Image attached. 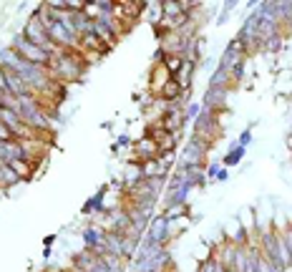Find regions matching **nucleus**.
Here are the masks:
<instances>
[{
	"mask_svg": "<svg viewBox=\"0 0 292 272\" xmlns=\"http://www.w3.org/2000/svg\"><path fill=\"white\" fill-rule=\"evenodd\" d=\"M88 68L86 58L81 51H66V48H56L51 53V63H48V76L56 83H76L84 78V71Z\"/></svg>",
	"mask_w": 292,
	"mask_h": 272,
	"instance_id": "obj_1",
	"label": "nucleus"
},
{
	"mask_svg": "<svg viewBox=\"0 0 292 272\" xmlns=\"http://www.w3.org/2000/svg\"><path fill=\"white\" fill-rule=\"evenodd\" d=\"M10 48L18 51V53L28 60V63H35V66H40V68H48V63H51V53L43 51V48H38L35 43H30L23 33H15V35H13Z\"/></svg>",
	"mask_w": 292,
	"mask_h": 272,
	"instance_id": "obj_2",
	"label": "nucleus"
},
{
	"mask_svg": "<svg viewBox=\"0 0 292 272\" xmlns=\"http://www.w3.org/2000/svg\"><path fill=\"white\" fill-rule=\"evenodd\" d=\"M172 222H169V217L166 214H156V217H151V222H149V229H146L144 240L146 242H154V244H169L172 242Z\"/></svg>",
	"mask_w": 292,
	"mask_h": 272,
	"instance_id": "obj_3",
	"label": "nucleus"
},
{
	"mask_svg": "<svg viewBox=\"0 0 292 272\" xmlns=\"http://www.w3.org/2000/svg\"><path fill=\"white\" fill-rule=\"evenodd\" d=\"M20 33L28 38L30 43H35L38 48H43V51H48V53H53V51H56V46H53V40H51V35H48L46 26H43L40 20H35L33 15L26 20V26H23Z\"/></svg>",
	"mask_w": 292,
	"mask_h": 272,
	"instance_id": "obj_4",
	"label": "nucleus"
},
{
	"mask_svg": "<svg viewBox=\"0 0 292 272\" xmlns=\"http://www.w3.org/2000/svg\"><path fill=\"white\" fill-rule=\"evenodd\" d=\"M212 151V144L202 139V136H189V141H186V147H184V154H181V159L186 161V164H204L206 161V154Z\"/></svg>",
	"mask_w": 292,
	"mask_h": 272,
	"instance_id": "obj_5",
	"label": "nucleus"
},
{
	"mask_svg": "<svg viewBox=\"0 0 292 272\" xmlns=\"http://www.w3.org/2000/svg\"><path fill=\"white\" fill-rule=\"evenodd\" d=\"M131 151H134V159H139V161H151V159L159 156V147H156V141L149 139V136L136 139V141L131 144Z\"/></svg>",
	"mask_w": 292,
	"mask_h": 272,
	"instance_id": "obj_6",
	"label": "nucleus"
},
{
	"mask_svg": "<svg viewBox=\"0 0 292 272\" xmlns=\"http://www.w3.org/2000/svg\"><path fill=\"white\" fill-rule=\"evenodd\" d=\"M227 96H230V89H206L204 98H202V109L214 111L219 106H227Z\"/></svg>",
	"mask_w": 292,
	"mask_h": 272,
	"instance_id": "obj_7",
	"label": "nucleus"
},
{
	"mask_svg": "<svg viewBox=\"0 0 292 272\" xmlns=\"http://www.w3.org/2000/svg\"><path fill=\"white\" fill-rule=\"evenodd\" d=\"M106 192H109V186H101L93 197H88L86 202H84V214H106Z\"/></svg>",
	"mask_w": 292,
	"mask_h": 272,
	"instance_id": "obj_8",
	"label": "nucleus"
},
{
	"mask_svg": "<svg viewBox=\"0 0 292 272\" xmlns=\"http://www.w3.org/2000/svg\"><path fill=\"white\" fill-rule=\"evenodd\" d=\"M98 262V257L91 252V249H81L71 257V270H78V272H91V267Z\"/></svg>",
	"mask_w": 292,
	"mask_h": 272,
	"instance_id": "obj_9",
	"label": "nucleus"
},
{
	"mask_svg": "<svg viewBox=\"0 0 292 272\" xmlns=\"http://www.w3.org/2000/svg\"><path fill=\"white\" fill-rule=\"evenodd\" d=\"M18 184H23V179L13 172L10 164L0 161V189H13V186H18Z\"/></svg>",
	"mask_w": 292,
	"mask_h": 272,
	"instance_id": "obj_10",
	"label": "nucleus"
},
{
	"mask_svg": "<svg viewBox=\"0 0 292 272\" xmlns=\"http://www.w3.org/2000/svg\"><path fill=\"white\" fill-rule=\"evenodd\" d=\"M209 89H232V81H230V71L227 68H214L212 76H209Z\"/></svg>",
	"mask_w": 292,
	"mask_h": 272,
	"instance_id": "obj_11",
	"label": "nucleus"
},
{
	"mask_svg": "<svg viewBox=\"0 0 292 272\" xmlns=\"http://www.w3.org/2000/svg\"><path fill=\"white\" fill-rule=\"evenodd\" d=\"M81 237H84V247L86 249H96L103 242V229L101 227H86Z\"/></svg>",
	"mask_w": 292,
	"mask_h": 272,
	"instance_id": "obj_12",
	"label": "nucleus"
},
{
	"mask_svg": "<svg viewBox=\"0 0 292 272\" xmlns=\"http://www.w3.org/2000/svg\"><path fill=\"white\" fill-rule=\"evenodd\" d=\"M244 154H247V149H244V147H239V144L234 141L232 149L227 151V154H224V159H222V166H224V169H230V166H237V164L242 161V156H244Z\"/></svg>",
	"mask_w": 292,
	"mask_h": 272,
	"instance_id": "obj_13",
	"label": "nucleus"
},
{
	"mask_svg": "<svg viewBox=\"0 0 292 272\" xmlns=\"http://www.w3.org/2000/svg\"><path fill=\"white\" fill-rule=\"evenodd\" d=\"M10 166H13V172H15L23 181H28L30 177H33V169H38L35 164H30V161H26V159H15V161H10Z\"/></svg>",
	"mask_w": 292,
	"mask_h": 272,
	"instance_id": "obj_14",
	"label": "nucleus"
},
{
	"mask_svg": "<svg viewBox=\"0 0 292 272\" xmlns=\"http://www.w3.org/2000/svg\"><path fill=\"white\" fill-rule=\"evenodd\" d=\"M161 13L166 18H179V15H184V3L181 0H161Z\"/></svg>",
	"mask_w": 292,
	"mask_h": 272,
	"instance_id": "obj_15",
	"label": "nucleus"
},
{
	"mask_svg": "<svg viewBox=\"0 0 292 272\" xmlns=\"http://www.w3.org/2000/svg\"><path fill=\"white\" fill-rule=\"evenodd\" d=\"M282 46H285V35L282 33L280 35H272V38L262 40V53H280Z\"/></svg>",
	"mask_w": 292,
	"mask_h": 272,
	"instance_id": "obj_16",
	"label": "nucleus"
},
{
	"mask_svg": "<svg viewBox=\"0 0 292 272\" xmlns=\"http://www.w3.org/2000/svg\"><path fill=\"white\" fill-rule=\"evenodd\" d=\"M181 66H184V58H181V56H166V58H164V68H166V73H169L172 78L179 76Z\"/></svg>",
	"mask_w": 292,
	"mask_h": 272,
	"instance_id": "obj_17",
	"label": "nucleus"
},
{
	"mask_svg": "<svg viewBox=\"0 0 292 272\" xmlns=\"http://www.w3.org/2000/svg\"><path fill=\"white\" fill-rule=\"evenodd\" d=\"M244 73H247V58H242L232 71H230V81H232V86H239V83H242Z\"/></svg>",
	"mask_w": 292,
	"mask_h": 272,
	"instance_id": "obj_18",
	"label": "nucleus"
},
{
	"mask_svg": "<svg viewBox=\"0 0 292 272\" xmlns=\"http://www.w3.org/2000/svg\"><path fill=\"white\" fill-rule=\"evenodd\" d=\"M199 114H202V103H189V106L184 109V116H186V121H194Z\"/></svg>",
	"mask_w": 292,
	"mask_h": 272,
	"instance_id": "obj_19",
	"label": "nucleus"
},
{
	"mask_svg": "<svg viewBox=\"0 0 292 272\" xmlns=\"http://www.w3.org/2000/svg\"><path fill=\"white\" fill-rule=\"evenodd\" d=\"M249 141H252V129H244V131L239 134V139H237V144L247 149V147H249Z\"/></svg>",
	"mask_w": 292,
	"mask_h": 272,
	"instance_id": "obj_20",
	"label": "nucleus"
},
{
	"mask_svg": "<svg viewBox=\"0 0 292 272\" xmlns=\"http://www.w3.org/2000/svg\"><path fill=\"white\" fill-rule=\"evenodd\" d=\"M219 169H222V164H209V166H206V179H217Z\"/></svg>",
	"mask_w": 292,
	"mask_h": 272,
	"instance_id": "obj_21",
	"label": "nucleus"
},
{
	"mask_svg": "<svg viewBox=\"0 0 292 272\" xmlns=\"http://www.w3.org/2000/svg\"><path fill=\"white\" fill-rule=\"evenodd\" d=\"M131 144H134V141L129 139V134H121V136L116 139V147H118V149H121V147H131Z\"/></svg>",
	"mask_w": 292,
	"mask_h": 272,
	"instance_id": "obj_22",
	"label": "nucleus"
},
{
	"mask_svg": "<svg viewBox=\"0 0 292 272\" xmlns=\"http://www.w3.org/2000/svg\"><path fill=\"white\" fill-rule=\"evenodd\" d=\"M0 91L3 93H8V83H5V68L0 66Z\"/></svg>",
	"mask_w": 292,
	"mask_h": 272,
	"instance_id": "obj_23",
	"label": "nucleus"
},
{
	"mask_svg": "<svg viewBox=\"0 0 292 272\" xmlns=\"http://www.w3.org/2000/svg\"><path fill=\"white\" fill-rule=\"evenodd\" d=\"M91 272H111V270H109V267H106V265H103L101 260H98V262H96V265L91 267Z\"/></svg>",
	"mask_w": 292,
	"mask_h": 272,
	"instance_id": "obj_24",
	"label": "nucleus"
},
{
	"mask_svg": "<svg viewBox=\"0 0 292 272\" xmlns=\"http://www.w3.org/2000/svg\"><path fill=\"white\" fill-rule=\"evenodd\" d=\"M227 179H230V172L222 166V169H219V174H217V181H227Z\"/></svg>",
	"mask_w": 292,
	"mask_h": 272,
	"instance_id": "obj_25",
	"label": "nucleus"
},
{
	"mask_svg": "<svg viewBox=\"0 0 292 272\" xmlns=\"http://www.w3.org/2000/svg\"><path fill=\"white\" fill-rule=\"evenodd\" d=\"M227 18H230V13H227V10H224V8H222V13H219V18H217V23H219V26H222V23H224V20H227Z\"/></svg>",
	"mask_w": 292,
	"mask_h": 272,
	"instance_id": "obj_26",
	"label": "nucleus"
},
{
	"mask_svg": "<svg viewBox=\"0 0 292 272\" xmlns=\"http://www.w3.org/2000/svg\"><path fill=\"white\" fill-rule=\"evenodd\" d=\"M53 242H56V235H48L46 242H43V247H53Z\"/></svg>",
	"mask_w": 292,
	"mask_h": 272,
	"instance_id": "obj_27",
	"label": "nucleus"
},
{
	"mask_svg": "<svg viewBox=\"0 0 292 272\" xmlns=\"http://www.w3.org/2000/svg\"><path fill=\"white\" fill-rule=\"evenodd\" d=\"M272 272H287V270H285L282 265H272Z\"/></svg>",
	"mask_w": 292,
	"mask_h": 272,
	"instance_id": "obj_28",
	"label": "nucleus"
},
{
	"mask_svg": "<svg viewBox=\"0 0 292 272\" xmlns=\"http://www.w3.org/2000/svg\"><path fill=\"white\" fill-rule=\"evenodd\" d=\"M3 96H5V93H3V91H0V106H3Z\"/></svg>",
	"mask_w": 292,
	"mask_h": 272,
	"instance_id": "obj_29",
	"label": "nucleus"
},
{
	"mask_svg": "<svg viewBox=\"0 0 292 272\" xmlns=\"http://www.w3.org/2000/svg\"><path fill=\"white\" fill-rule=\"evenodd\" d=\"M194 272H199V270H194Z\"/></svg>",
	"mask_w": 292,
	"mask_h": 272,
	"instance_id": "obj_30",
	"label": "nucleus"
}]
</instances>
